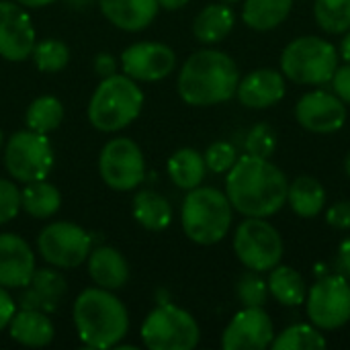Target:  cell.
<instances>
[{"label": "cell", "mask_w": 350, "mask_h": 350, "mask_svg": "<svg viewBox=\"0 0 350 350\" xmlns=\"http://www.w3.org/2000/svg\"><path fill=\"white\" fill-rule=\"evenodd\" d=\"M326 345L328 342L324 334H320V328L308 324L289 326L271 342L275 350H318L326 349Z\"/></svg>", "instance_id": "4dcf8cb0"}, {"label": "cell", "mask_w": 350, "mask_h": 350, "mask_svg": "<svg viewBox=\"0 0 350 350\" xmlns=\"http://www.w3.org/2000/svg\"><path fill=\"white\" fill-rule=\"evenodd\" d=\"M336 262H338V269H340L347 277H350V238L340 242Z\"/></svg>", "instance_id": "b9f144b4"}, {"label": "cell", "mask_w": 350, "mask_h": 350, "mask_svg": "<svg viewBox=\"0 0 350 350\" xmlns=\"http://www.w3.org/2000/svg\"><path fill=\"white\" fill-rule=\"evenodd\" d=\"M133 217L142 228L160 232L170 226L172 207L156 191H139L133 199Z\"/></svg>", "instance_id": "83f0119b"}, {"label": "cell", "mask_w": 350, "mask_h": 350, "mask_svg": "<svg viewBox=\"0 0 350 350\" xmlns=\"http://www.w3.org/2000/svg\"><path fill=\"white\" fill-rule=\"evenodd\" d=\"M189 0H158L160 6H164L166 10H178L187 4Z\"/></svg>", "instance_id": "7bdbcfd3"}, {"label": "cell", "mask_w": 350, "mask_h": 350, "mask_svg": "<svg viewBox=\"0 0 350 350\" xmlns=\"http://www.w3.org/2000/svg\"><path fill=\"white\" fill-rule=\"evenodd\" d=\"M234 12L226 4L205 6L193 23V33L201 43H219L234 29Z\"/></svg>", "instance_id": "603a6c76"}, {"label": "cell", "mask_w": 350, "mask_h": 350, "mask_svg": "<svg viewBox=\"0 0 350 350\" xmlns=\"http://www.w3.org/2000/svg\"><path fill=\"white\" fill-rule=\"evenodd\" d=\"M234 252L246 269L267 273L283 258V238L265 217H248L234 234Z\"/></svg>", "instance_id": "ba28073f"}, {"label": "cell", "mask_w": 350, "mask_h": 350, "mask_svg": "<svg viewBox=\"0 0 350 350\" xmlns=\"http://www.w3.org/2000/svg\"><path fill=\"white\" fill-rule=\"evenodd\" d=\"M293 0H246L242 6V18L250 29L271 31L289 16Z\"/></svg>", "instance_id": "4316f807"}, {"label": "cell", "mask_w": 350, "mask_h": 350, "mask_svg": "<svg viewBox=\"0 0 350 350\" xmlns=\"http://www.w3.org/2000/svg\"><path fill=\"white\" fill-rule=\"evenodd\" d=\"M340 55L347 59V64H350V29L347 31V35H345V39L340 43Z\"/></svg>", "instance_id": "f6af8a7d"}, {"label": "cell", "mask_w": 350, "mask_h": 350, "mask_svg": "<svg viewBox=\"0 0 350 350\" xmlns=\"http://www.w3.org/2000/svg\"><path fill=\"white\" fill-rule=\"evenodd\" d=\"M121 66L125 76L142 82H156L166 78L174 66H176V55L174 51L156 41H142L129 45L121 53Z\"/></svg>", "instance_id": "4fadbf2b"}, {"label": "cell", "mask_w": 350, "mask_h": 350, "mask_svg": "<svg viewBox=\"0 0 350 350\" xmlns=\"http://www.w3.org/2000/svg\"><path fill=\"white\" fill-rule=\"evenodd\" d=\"M37 246L45 262L57 269L80 267L92 248V240L86 230L70 221H55L43 228L37 238Z\"/></svg>", "instance_id": "7c38bea8"}, {"label": "cell", "mask_w": 350, "mask_h": 350, "mask_svg": "<svg viewBox=\"0 0 350 350\" xmlns=\"http://www.w3.org/2000/svg\"><path fill=\"white\" fill-rule=\"evenodd\" d=\"M66 279L53 269H35L31 281L23 287L18 306L23 310H37L51 314L59 308L66 295Z\"/></svg>", "instance_id": "d6986e66"}, {"label": "cell", "mask_w": 350, "mask_h": 350, "mask_svg": "<svg viewBox=\"0 0 350 350\" xmlns=\"http://www.w3.org/2000/svg\"><path fill=\"white\" fill-rule=\"evenodd\" d=\"M27 129L37 131V133H49L59 127L64 121V105L55 96H39L35 98L25 115Z\"/></svg>", "instance_id": "f546056e"}, {"label": "cell", "mask_w": 350, "mask_h": 350, "mask_svg": "<svg viewBox=\"0 0 350 350\" xmlns=\"http://www.w3.org/2000/svg\"><path fill=\"white\" fill-rule=\"evenodd\" d=\"M98 172L113 191H131L146 178V160L135 142L129 137L111 139L98 158Z\"/></svg>", "instance_id": "8fae6325"}, {"label": "cell", "mask_w": 350, "mask_h": 350, "mask_svg": "<svg viewBox=\"0 0 350 350\" xmlns=\"http://www.w3.org/2000/svg\"><path fill=\"white\" fill-rule=\"evenodd\" d=\"M10 338L23 347L41 349L47 347L53 340V324L47 318L45 312L37 310H23L14 312L10 324H8Z\"/></svg>", "instance_id": "7402d4cb"}, {"label": "cell", "mask_w": 350, "mask_h": 350, "mask_svg": "<svg viewBox=\"0 0 350 350\" xmlns=\"http://www.w3.org/2000/svg\"><path fill=\"white\" fill-rule=\"evenodd\" d=\"M203 158H205L207 170L221 174V172H228L236 164L238 154H236V148L232 144H228V142H215V144H211L207 148V152H205Z\"/></svg>", "instance_id": "e575fe53"}, {"label": "cell", "mask_w": 350, "mask_h": 350, "mask_svg": "<svg viewBox=\"0 0 350 350\" xmlns=\"http://www.w3.org/2000/svg\"><path fill=\"white\" fill-rule=\"evenodd\" d=\"M332 88H334V94L345 105H350V64L336 68V72L332 76Z\"/></svg>", "instance_id": "f35d334b"}, {"label": "cell", "mask_w": 350, "mask_h": 350, "mask_svg": "<svg viewBox=\"0 0 350 350\" xmlns=\"http://www.w3.org/2000/svg\"><path fill=\"white\" fill-rule=\"evenodd\" d=\"M31 55H33L37 70L47 72V74H55L64 70L70 62V49L59 39H43L35 43Z\"/></svg>", "instance_id": "d6a6232c"}, {"label": "cell", "mask_w": 350, "mask_h": 350, "mask_svg": "<svg viewBox=\"0 0 350 350\" xmlns=\"http://www.w3.org/2000/svg\"><path fill=\"white\" fill-rule=\"evenodd\" d=\"M236 62L217 49L193 53L178 74V94L187 105L211 107L230 100L238 90Z\"/></svg>", "instance_id": "7a4b0ae2"}, {"label": "cell", "mask_w": 350, "mask_h": 350, "mask_svg": "<svg viewBox=\"0 0 350 350\" xmlns=\"http://www.w3.org/2000/svg\"><path fill=\"white\" fill-rule=\"evenodd\" d=\"M88 273L100 289H121L129 279V267L123 254L111 246H98L88 254Z\"/></svg>", "instance_id": "44dd1931"}, {"label": "cell", "mask_w": 350, "mask_h": 350, "mask_svg": "<svg viewBox=\"0 0 350 350\" xmlns=\"http://www.w3.org/2000/svg\"><path fill=\"white\" fill-rule=\"evenodd\" d=\"M238 100L248 109H269L275 107L285 96V76L283 72L260 68L250 72L238 82Z\"/></svg>", "instance_id": "ac0fdd59"}, {"label": "cell", "mask_w": 350, "mask_h": 350, "mask_svg": "<svg viewBox=\"0 0 350 350\" xmlns=\"http://www.w3.org/2000/svg\"><path fill=\"white\" fill-rule=\"evenodd\" d=\"M0 148H2V131H0Z\"/></svg>", "instance_id": "c3c4849f"}, {"label": "cell", "mask_w": 350, "mask_h": 350, "mask_svg": "<svg viewBox=\"0 0 350 350\" xmlns=\"http://www.w3.org/2000/svg\"><path fill=\"white\" fill-rule=\"evenodd\" d=\"M314 16L322 31L330 35L347 33L350 29V0H316Z\"/></svg>", "instance_id": "1f68e13d"}, {"label": "cell", "mask_w": 350, "mask_h": 350, "mask_svg": "<svg viewBox=\"0 0 350 350\" xmlns=\"http://www.w3.org/2000/svg\"><path fill=\"white\" fill-rule=\"evenodd\" d=\"M14 312H16L14 299L6 293V289L0 285V330H4V328L10 324Z\"/></svg>", "instance_id": "ab89813d"}, {"label": "cell", "mask_w": 350, "mask_h": 350, "mask_svg": "<svg viewBox=\"0 0 350 350\" xmlns=\"http://www.w3.org/2000/svg\"><path fill=\"white\" fill-rule=\"evenodd\" d=\"M35 43V27L23 6L0 0V55L8 62H23Z\"/></svg>", "instance_id": "9a60e30c"}, {"label": "cell", "mask_w": 350, "mask_h": 350, "mask_svg": "<svg viewBox=\"0 0 350 350\" xmlns=\"http://www.w3.org/2000/svg\"><path fill=\"white\" fill-rule=\"evenodd\" d=\"M205 158L193 148H180L168 160V176L183 191L199 187L205 178Z\"/></svg>", "instance_id": "cb8c5ba5"}, {"label": "cell", "mask_w": 350, "mask_h": 350, "mask_svg": "<svg viewBox=\"0 0 350 350\" xmlns=\"http://www.w3.org/2000/svg\"><path fill=\"white\" fill-rule=\"evenodd\" d=\"M144 107V92L125 74L103 78L88 103V119L98 131L111 133L133 123Z\"/></svg>", "instance_id": "5b68a950"}, {"label": "cell", "mask_w": 350, "mask_h": 350, "mask_svg": "<svg viewBox=\"0 0 350 350\" xmlns=\"http://www.w3.org/2000/svg\"><path fill=\"white\" fill-rule=\"evenodd\" d=\"M289 183L285 172L262 156L246 154L228 170L226 195L236 211L246 217H269L287 203Z\"/></svg>", "instance_id": "6da1fadb"}, {"label": "cell", "mask_w": 350, "mask_h": 350, "mask_svg": "<svg viewBox=\"0 0 350 350\" xmlns=\"http://www.w3.org/2000/svg\"><path fill=\"white\" fill-rule=\"evenodd\" d=\"M232 203L226 193L213 187H195L183 201V230L195 244L221 242L232 226Z\"/></svg>", "instance_id": "277c9868"}, {"label": "cell", "mask_w": 350, "mask_h": 350, "mask_svg": "<svg viewBox=\"0 0 350 350\" xmlns=\"http://www.w3.org/2000/svg\"><path fill=\"white\" fill-rule=\"evenodd\" d=\"M103 14L123 31H142L158 14V0H98Z\"/></svg>", "instance_id": "ffe728a7"}, {"label": "cell", "mask_w": 350, "mask_h": 350, "mask_svg": "<svg viewBox=\"0 0 350 350\" xmlns=\"http://www.w3.org/2000/svg\"><path fill=\"white\" fill-rule=\"evenodd\" d=\"M14 2H18L21 6H27V8H41V6L51 4L53 0H14Z\"/></svg>", "instance_id": "ee69618b"}, {"label": "cell", "mask_w": 350, "mask_h": 350, "mask_svg": "<svg viewBox=\"0 0 350 350\" xmlns=\"http://www.w3.org/2000/svg\"><path fill=\"white\" fill-rule=\"evenodd\" d=\"M35 273V254L16 234H0V285L23 289Z\"/></svg>", "instance_id": "e0dca14e"}, {"label": "cell", "mask_w": 350, "mask_h": 350, "mask_svg": "<svg viewBox=\"0 0 350 350\" xmlns=\"http://www.w3.org/2000/svg\"><path fill=\"white\" fill-rule=\"evenodd\" d=\"M74 324L84 347L103 350L117 347L125 338L129 316L109 289L90 287L74 304Z\"/></svg>", "instance_id": "3957f363"}, {"label": "cell", "mask_w": 350, "mask_h": 350, "mask_svg": "<svg viewBox=\"0 0 350 350\" xmlns=\"http://www.w3.org/2000/svg\"><path fill=\"white\" fill-rule=\"evenodd\" d=\"M275 338L273 322L262 308H244L238 312L221 336L226 350H262Z\"/></svg>", "instance_id": "5bb4252c"}, {"label": "cell", "mask_w": 350, "mask_h": 350, "mask_svg": "<svg viewBox=\"0 0 350 350\" xmlns=\"http://www.w3.org/2000/svg\"><path fill=\"white\" fill-rule=\"evenodd\" d=\"M62 205V195L59 191L45 183V180H35V183H29L25 187V191L21 193V207L33 215V217H39V219H45V217H51L57 213Z\"/></svg>", "instance_id": "f1b7e54d"}, {"label": "cell", "mask_w": 350, "mask_h": 350, "mask_svg": "<svg viewBox=\"0 0 350 350\" xmlns=\"http://www.w3.org/2000/svg\"><path fill=\"white\" fill-rule=\"evenodd\" d=\"M269 285V293L287 308H297L306 301L308 297V287L304 277L285 265H277L275 269H271V277L267 281Z\"/></svg>", "instance_id": "d4e9b609"}, {"label": "cell", "mask_w": 350, "mask_h": 350, "mask_svg": "<svg viewBox=\"0 0 350 350\" xmlns=\"http://www.w3.org/2000/svg\"><path fill=\"white\" fill-rule=\"evenodd\" d=\"M345 170H347V174L350 176V152L349 156H347V160H345Z\"/></svg>", "instance_id": "7dc6e473"}, {"label": "cell", "mask_w": 350, "mask_h": 350, "mask_svg": "<svg viewBox=\"0 0 350 350\" xmlns=\"http://www.w3.org/2000/svg\"><path fill=\"white\" fill-rule=\"evenodd\" d=\"M236 293L244 308H262L269 297V285L258 275H254V271H250L238 281Z\"/></svg>", "instance_id": "836d02e7"}, {"label": "cell", "mask_w": 350, "mask_h": 350, "mask_svg": "<svg viewBox=\"0 0 350 350\" xmlns=\"http://www.w3.org/2000/svg\"><path fill=\"white\" fill-rule=\"evenodd\" d=\"M287 203L299 217H316L326 203V191L314 176H299L289 185Z\"/></svg>", "instance_id": "484cf974"}, {"label": "cell", "mask_w": 350, "mask_h": 350, "mask_svg": "<svg viewBox=\"0 0 350 350\" xmlns=\"http://www.w3.org/2000/svg\"><path fill=\"white\" fill-rule=\"evenodd\" d=\"M328 224L336 230H350V201H338L328 209Z\"/></svg>", "instance_id": "74e56055"}, {"label": "cell", "mask_w": 350, "mask_h": 350, "mask_svg": "<svg viewBox=\"0 0 350 350\" xmlns=\"http://www.w3.org/2000/svg\"><path fill=\"white\" fill-rule=\"evenodd\" d=\"M295 117L299 125L312 133H334L347 121V107L336 94L314 90L299 98Z\"/></svg>", "instance_id": "2e32d148"}, {"label": "cell", "mask_w": 350, "mask_h": 350, "mask_svg": "<svg viewBox=\"0 0 350 350\" xmlns=\"http://www.w3.org/2000/svg\"><path fill=\"white\" fill-rule=\"evenodd\" d=\"M338 68L336 47L320 37L308 35L293 39L281 55V72L289 80L308 86H320L332 80Z\"/></svg>", "instance_id": "8992f818"}, {"label": "cell", "mask_w": 350, "mask_h": 350, "mask_svg": "<svg viewBox=\"0 0 350 350\" xmlns=\"http://www.w3.org/2000/svg\"><path fill=\"white\" fill-rule=\"evenodd\" d=\"M199 338L195 318L170 304L150 312L142 324V342L152 350H191L199 345Z\"/></svg>", "instance_id": "52a82bcc"}, {"label": "cell", "mask_w": 350, "mask_h": 350, "mask_svg": "<svg viewBox=\"0 0 350 350\" xmlns=\"http://www.w3.org/2000/svg\"><path fill=\"white\" fill-rule=\"evenodd\" d=\"M76 8H82V6H86V4H90V0H70Z\"/></svg>", "instance_id": "bcb514c9"}, {"label": "cell", "mask_w": 350, "mask_h": 350, "mask_svg": "<svg viewBox=\"0 0 350 350\" xmlns=\"http://www.w3.org/2000/svg\"><path fill=\"white\" fill-rule=\"evenodd\" d=\"M308 318L320 330H336L350 322V285L342 275L318 279L306 297Z\"/></svg>", "instance_id": "30bf717a"}, {"label": "cell", "mask_w": 350, "mask_h": 350, "mask_svg": "<svg viewBox=\"0 0 350 350\" xmlns=\"http://www.w3.org/2000/svg\"><path fill=\"white\" fill-rule=\"evenodd\" d=\"M4 166L18 183L45 180L53 166V150L45 133L16 131L4 148Z\"/></svg>", "instance_id": "9c48e42d"}, {"label": "cell", "mask_w": 350, "mask_h": 350, "mask_svg": "<svg viewBox=\"0 0 350 350\" xmlns=\"http://www.w3.org/2000/svg\"><path fill=\"white\" fill-rule=\"evenodd\" d=\"M224 2H238V0H224Z\"/></svg>", "instance_id": "681fc988"}, {"label": "cell", "mask_w": 350, "mask_h": 350, "mask_svg": "<svg viewBox=\"0 0 350 350\" xmlns=\"http://www.w3.org/2000/svg\"><path fill=\"white\" fill-rule=\"evenodd\" d=\"M21 211V191L10 183L0 178V226L8 224Z\"/></svg>", "instance_id": "d590c367"}, {"label": "cell", "mask_w": 350, "mask_h": 350, "mask_svg": "<svg viewBox=\"0 0 350 350\" xmlns=\"http://www.w3.org/2000/svg\"><path fill=\"white\" fill-rule=\"evenodd\" d=\"M246 150L252 156H262L269 158L271 152L275 150V133L273 129H269L267 125H258L250 131L248 139H246Z\"/></svg>", "instance_id": "8d00e7d4"}, {"label": "cell", "mask_w": 350, "mask_h": 350, "mask_svg": "<svg viewBox=\"0 0 350 350\" xmlns=\"http://www.w3.org/2000/svg\"><path fill=\"white\" fill-rule=\"evenodd\" d=\"M94 72L100 78H109L113 74H117V62L111 53H98L94 57Z\"/></svg>", "instance_id": "60d3db41"}]
</instances>
